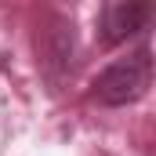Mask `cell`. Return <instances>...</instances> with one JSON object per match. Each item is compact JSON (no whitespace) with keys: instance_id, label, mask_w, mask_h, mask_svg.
Here are the masks:
<instances>
[{"instance_id":"2","label":"cell","mask_w":156,"mask_h":156,"mask_svg":"<svg viewBox=\"0 0 156 156\" xmlns=\"http://www.w3.org/2000/svg\"><path fill=\"white\" fill-rule=\"evenodd\" d=\"M156 7L149 0H109L98 11V44L102 47H116L127 44L131 37L145 33L153 22Z\"/></svg>"},{"instance_id":"1","label":"cell","mask_w":156,"mask_h":156,"mask_svg":"<svg viewBox=\"0 0 156 156\" xmlns=\"http://www.w3.org/2000/svg\"><path fill=\"white\" fill-rule=\"evenodd\" d=\"M149 83H153V51H149V44H142L134 55L116 58L113 66H105L91 80L87 98L105 105V109H120V105L138 102L149 91Z\"/></svg>"}]
</instances>
